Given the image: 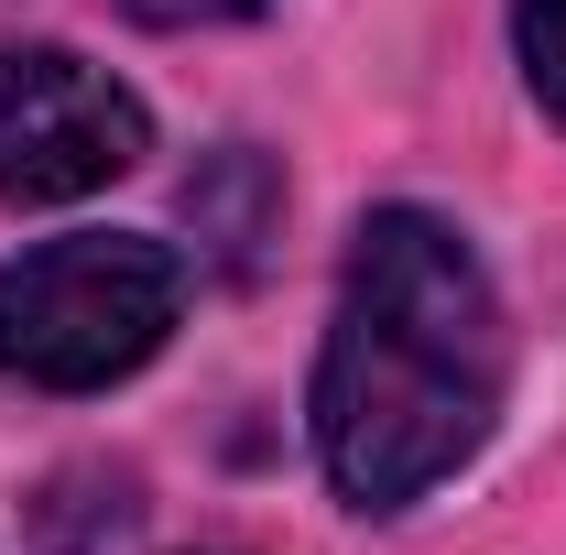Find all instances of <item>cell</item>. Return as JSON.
Segmentation results:
<instances>
[{"label":"cell","instance_id":"7a4b0ae2","mask_svg":"<svg viewBox=\"0 0 566 555\" xmlns=\"http://www.w3.org/2000/svg\"><path fill=\"white\" fill-rule=\"evenodd\" d=\"M186 316V262L132 229H66L0 262V381L109 392Z\"/></svg>","mask_w":566,"mask_h":555},{"label":"cell","instance_id":"3957f363","mask_svg":"<svg viewBox=\"0 0 566 555\" xmlns=\"http://www.w3.org/2000/svg\"><path fill=\"white\" fill-rule=\"evenodd\" d=\"M153 153L142 98L66 44H0V208L98 197Z\"/></svg>","mask_w":566,"mask_h":555},{"label":"cell","instance_id":"6da1fadb","mask_svg":"<svg viewBox=\"0 0 566 555\" xmlns=\"http://www.w3.org/2000/svg\"><path fill=\"white\" fill-rule=\"evenodd\" d=\"M512 327L480 251L436 208H370L316 348V458L349 512H403L501 425Z\"/></svg>","mask_w":566,"mask_h":555},{"label":"cell","instance_id":"277c9868","mask_svg":"<svg viewBox=\"0 0 566 555\" xmlns=\"http://www.w3.org/2000/svg\"><path fill=\"white\" fill-rule=\"evenodd\" d=\"M512 44H523V87L566 121V0H512Z\"/></svg>","mask_w":566,"mask_h":555},{"label":"cell","instance_id":"5b68a950","mask_svg":"<svg viewBox=\"0 0 566 555\" xmlns=\"http://www.w3.org/2000/svg\"><path fill=\"white\" fill-rule=\"evenodd\" d=\"M153 33H197V22H240V11H262V0H132Z\"/></svg>","mask_w":566,"mask_h":555}]
</instances>
